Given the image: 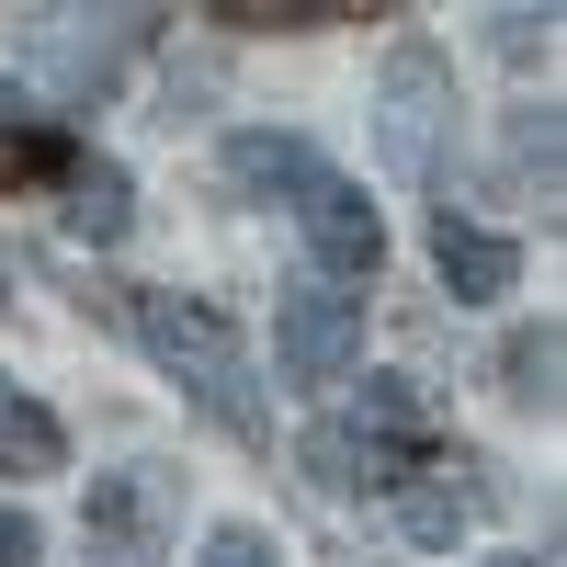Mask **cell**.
<instances>
[{"mask_svg": "<svg viewBox=\"0 0 567 567\" xmlns=\"http://www.w3.org/2000/svg\"><path fill=\"white\" fill-rule=\"evenodd\" d=\"M136 341H148V363H159L171 386L216 420V432H239V443H261V432H272L261 374H250V341H239L216 307H194V296H136Z\"/></svg>", "mask_w": 567, "mask_h": 567, "instance_id": "1", "label": "cell"}, {"mask_svg": "<svg viewBox=\"0 0 567 567\" xmlns=\"http://www.w3.org/2000/svg\"><path fill=\"white\" fill-rule=\"evenodd\" d=\"M272 363L296 374V386H341V374H363V296H341V284H296V296L272 307Z\"/></svg>", "mask_w": 567, "mask_h": 567, "instance_id": "2", "label": "cell"}, {"mask_svg": "<svg viewBox=\"0 0 567 567\" xmlns=\"http://www.w3.org/2000/svg\"><path fill=\"white\" fill-rule=\"evenodd\" d=\"M443 114H454V69H443V45H386V159L409 182H432L443 171Z\"/></svg>", "mask_w": 567, "mask_h": 567, "instance_id": "3", "label": "cell"}, {"mask_svg": "<svg viewBox=\"0 0 567 567\" xmlns=\"http://www.w3.org/2000/svg\"><path fill=\"white\" fill-rule=\"evenodd\" d=\"M296 227H307V250H318L329 284H374L386 272V216H374L352 182H318V194L296 205Z\"/></svg>", "mask_w": 567, "mask_h": 567, "instance_id": "4", "label": "cell"}, {"mask_svg": "<svg viewBox=\"0 0 567 567\" xmlns=\"http://www.w3.org/2000/svg\"><path fill=\"white\" fill-rule=\"evenodd\" d=\"M159 523H171V488L148 465L91 488V567H159Z\"/></svg>", "mask_w": 567, "mask_h": 567, "instance_id": "5", "label": "cell"}, {"mask_svg": "<svg viewBox=\"0 0 567 567\" xmlns=\"http://www.w3.org/2000/svg\"><path fill=\"white\" fill-rule=\"evenodd\" d=\"M227 182H239L250 205H307L318 182H341V171H329V159L307 148V136H272V125H239V136H227Z\"/></svg>", "mask_w": 567, "mask_h": 567, "instance_id": "6", "label": "cell"}, {"mask_svg": "<svg viewBox=\"0 0 567 567\" xmlns=\"http://www.w3.org/2000/svg\"><path fill=\"white\" fill-rule=\"evenodd\" d=\"M432 272L454 284V296H465V307H499V296H511V284H523V250H511V239H499V227H465V216L443 205V227H432Z\"/></svg>", "mask_w": 567, "mask_h": 567, "instance_id": "7", "label": "cell"}, {"mask_svg": "<svg viewBox=\"0 0 567 567\" xmlns=\"http://www.w3.org/2000/svg\"><path fill=\"white\" fill-rule=\"evenodd\" d=\"M58 465H69L58 409H45L34 386H12V374H0V477H58Z\"/></svg>", "mask_w": 567, "mask_h": 567, "instance_id": "8", "label": "cell"}, {"mask_svg": "<svg viewBox=\"0 0 567 567\" xmlns=\"http://www.w3.org/2000/svg\"><path fill=\"white\" fill-rule=\"evenodd\" d=\"M307 465H318V488H341V499H352V488H398V454H386V443H363L352 420L307 432Z\"/></svg>", "mask_w": 567, "mask_h": 567, "instance_id": "9", "label": "cell"}, {"mask_svg": "<svg viewBox=\"0 0 567 567\" xmlns=\"http://www.w3.org/2000/svg\"><path fill=\"white\" fill-rule=\"evenodd\" d=\"M363 443H386V454H409L420 432H432V398L409 386V374H363V420H352Z\"/></svg>", "mask_w": 567, "mask_h": 567, "instance_id": "10", "label": "cell"}, {"mask_svg": "<svg viewBox=\"0 0 567 567\" xmlns=\"http://www.w3.org/2000/svg\"><path fill=\"white\" fill-rule=\"evenodd\" d=\"M69 227H80V239H125V171L114 159H91L69 182Z\"/></svg>", "mask_w": 567, "mask_h": 567, "instance_id": "11", "label": "cell"}, {"mask_svg": "<svg viewBox=\"0 0 567 567\" xmlns=\"http://www.w3.org/2000/svg\"><path fill=\"white\" fill-rule=\"evenodd\" d=\"M398 523H409V545H454L465 534V488H409Z\"/></svg>", "mask_w": 567, "mask_h": 567, "instance_id": "12", "label": "cell"}, {"mask_svg": "<svg viewBox=\"0 0 567 567\" xmlns=\"http://www.w3.org/2000/svg\"><path fill=\"white\" fill-rule=\"evenodd\" d=\"M205 567H284V556H272L261 523H216V534H205Z\"/></svg>", "mask_w": 567, "mask_h": 567, "instance_id": "13", "label": "cell"}, {"mask_svg": "<svg viewBox=\"0 0 567 567\" xmlns=\"http://www.w3.org/2000/svg\"><path fill=\"white\" fill-rule=\"evenodd\" d=\"M545 386H556V329L511 341V398H545Z\"/></svg>", "mask_w": 567, "mask_h": 567, "instance_id": "14", "label": "cell"}, {"mask_svg": "<svg viewBox=\"0 0 567 567\" xmlns=\"http://www.w3.org/2000/svg\"><path fill=\"white\" fill-rule=\"evenodd\" d=\"M0 567H45V534H34V511L0 499Z\"/></svg>", "mask_w": 567, "mask_h": 567, "instance_id": "15", "label": "cell"}, {"mask_svg": "<svg viewBox=\"0 0 567 567\" xmlns=\"http://www.w3.org/2000/svg\"><path fill=\"white\" fill-rule=\"evenodd\" d=\"M0 125H23V91H12V80H0Z\"/></svg>", "mask_w": 567, "mask_h": 567, "instance_id": "16", "label": "cell"}, {"mask_svg": "<svg viewBox=\"0 0 567 567\" xmlns=\"http://www.w3.org/2000/svg\"><path fill=\"white\" fill-rule=\"evenodd\" d=\"M488 567H545V556H488Z\"/></svg>", "mask_w": 567, "mask_h": 567, "instance_id": "17", "label": "cell"}]
</instances>
